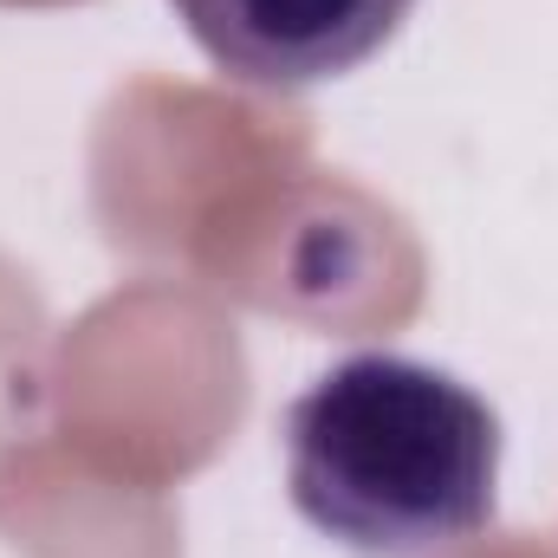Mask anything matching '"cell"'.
I'll return each mask as SVG.
<instances>
[{"mask_svg": "<svg viewBox=\"0 0 558 558\" xmlns=\"http://www.w3.org/2000/svg\"><path fill=\"white\" fill-rule=\"evenodd\" d=\"M292 507L357 558H428L494 520L500 416L448 371L364 351L279 422Z\"/></svg>", "mask_w": 558, "mask_h": 558, "instance_id": "obj_1", "label": "cell"}, {"mask_svg": "<svg viewBox=\"0 0 558 558\" xmlns=\"http://www.w3.org/2000/svg\"><path fill=\"white\" fill-rule=\"evenodd\" d=\"M416 0H175L195 46L241 85L305 92L357 72L397 39Z\"/></svg>", "mask_w": 558, "mask_h": 558, "instance_id": "obj_2", "label": "cell"}]
</instances>
